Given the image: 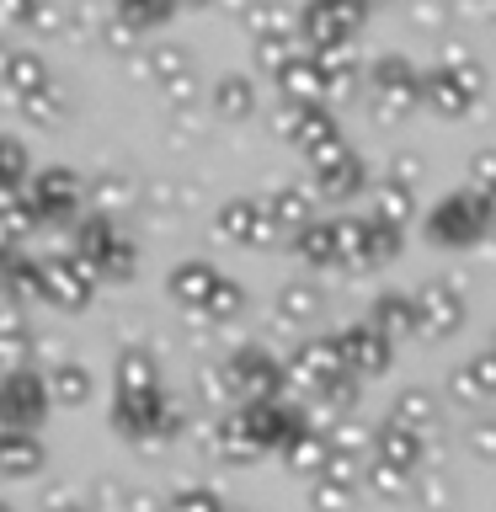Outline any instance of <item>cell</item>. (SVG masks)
Masks as SVG:
<instances>
[{
	"label": "cell",
	"instance_id": "cell-1",
	"mask_svg": "<svg viewBox=\"0 0 496 512\" xmlns=\"http://www.w3.org/2000/svg\"><path fill=\"white\" fill-rule=\"evenodd\" d=\"M427 240L432 246H443V251H470L480 246V240L491 235V208L486 198H480L475 187H459V192H448V198L427 214Z\"/></svg>",
	"mask_w": 496,
	"mask_h": 512
},
{
	"label": "cell",
	"instance_id": "cell-2",
	"mask_svg": "<svg viewBox=\"0 0 496 512\" xmlns=\"http://www.w3.org/2000/svg\"><path fill=\"white\" fill-rule=\"evenodd\" d=\"M480 91H486V70L475 59H464V48H448V59L422 75V102L438 118H464L480 102Z\"/></svg>",
	"mask_w": 496,
	"mask_h": 512
},
{
	"label": "cell",
	"instance_id": "cell-3",
	"mask_svg": "<svg viewBox=\"0 0 496 512\" xmlns=\"http://www.w3.org/2000/svg\"><path fill=\"white\" fill-rule=\"evenodd\" d=\"M363 22H368L363 0H304L299 38L310 43V54H331V48H352Z\"/></svg>",
	"mask_w": 496,
	"mask_h": 512
},
{
	"label": "cell",
	"instance_id": "cell-4",
	"mask_svg": "<svg viewBox=\"0 0 496 512\" xmlns=\"http://www.w3.org/2000/svg\"><path fill=\"white\" fill-rule=\"evenodd\" d=\"M368 86H374V118H384V123H400V118H411V112L422 107V70H416L406 54L374 59Z\"/></svg>",
	"mask_w": 496,
	"mask_h": 512
},
{
	"label": "cell",
	"instance_id": "cell-5",
	"mask_svg": "<svg viewBox=\"0 0 496 512\" xmlns=\"http://www.w3.org/2000/svg\"><path fill=\"white\" fill-rule=\"evenodd\" d=\"M43 262V304H54V310H86V304L96 299V267L91 262H80L75 251H48L38 256Z\"/></svg>",
	"mask_w": 496,
	"mask_h": 512
},
{
	"label": "cell",
	"instance_id": "cell-6",
	"mask_svg": "<svg viewBox=\"0 0 496 512\" xmlns=\"http://www.w3.org/2000/svg\"><path fill=\"white\" fill-rule=\"evenodd\" d=\"M464 326V288L454 278H427L416 288V336L448 342Z\"/></svg>",
	"mask_w": 496,
	"mask_h": 512
},
{
	"label": "cell",
	"instance_id": "cell-7",
	"mask_svg": "<svg viewBox=\"0 0 496 512\" xmlns=\"http://www.w3.org/2000/svg\"><path fill=\"white\" fill-rule=\"evenodd\" d=\"M224 368H230V384H235V395H246V400H283V384H288V368L272 358L267 347H235L230 358H224Z\"/></svg>",
	"mask_w": 496,
	"mask_h": 512
},
{
	"label": "cell",
	"instance_id": "cell-8",
	"mask_svg": "<svg viewBox=\"0 0 496 512\" xmlns=\"http://www.w3.org/2000/svg\"><path fill=\"white\" fill-rule=\"evenodd\" d=\"M48 400H54V390H48V374H32V368H16V374H6V390H0V416H6V432L43 427Z\"/></svg>",
	"mask_w": 496,
	"mask_h": 512
},
{
	"label": "cell",
	"instance_id": "cell-9",
	"mask_svg": "<svg viewBox=\"0 0 496 512\" xmlns=\"http://www.w3.org/2000/svg\"><path fill=\"white\" fill-rule=\"evenodd\" d=\"M80 198H86V187H80V176L70 166H43L27 187V203L43 224H70L80 214Z\"/></svg>",
	"mask_w": 496,
	"mask_h": 512
},
{
	"label": "cell",
	"instance_id": "cell-10",
	"mask_svg": "<svg viewBox=\"0 0 496 512\" xmlns=\"http://www.w3.org/2000/svg\"><path fill=\"white\" fill-rule=\"evenodd\" d=\"M283 368H288V384H299V390H326L331 379L347 374L342 342H336V336H310V342H299L288 352Z\"/></svg>",
	"mask_w": 496,
	"mask_h": 512
},
{
	"label": "cell",
	"instance_id": "cell-11",
	"mask_svg": "<svg viewBox=\"0 0 496 512\" xmlns=\"http://www.w3.org/2000/svg\"><path fill=\"white\" fill-rule=\"evenodd\" d=\"M112 427H118L123 438L171 432V400H166V390H118V400H112Z\"/></svg>",
	"mask_w": 496,
	"mask_h": 512
},
{
	"label": "cell",
	"instance_id": "cell-12",
	"mask_svg": "<svg viewBox=\"0 0 496 512\" xmlns=\"http://www.w3.org/2000/svg\"><path fill=\"white\" fill-rule=\"evenodd\" d=\"M214 230L230 240V246H272V240L283 235L278 219L267 214V203H256V198H230V203H219Z\"/></svg>",
	"mask_w": 496,
	"mask_h": 512
},
{
	"label": "cell",
	"instance_id": "cell-13",
	"mask_svg": "<svg viewBox=\"0 0 496 512\" xmlns=\"http://www.w3.org/2000/svg\"><path fill=\"white\" fill-rule=\"evenodd\" d=\"M219 278L224 272L214 262H203V256H187V262H176L166 272V294L176 310H187V315H208V304H214L219 294Z\"/></svg>",
	"mask_w": 496,
	"mask_h": 512
},
{
	"label": "cell",
	"instance_id": "cell-14",
	"mask_svg": "<svg viewBox=\"0 0 496 512\" xmlns=\"http://www.w3.org/2000/svg\"><path fill=\"white\" fill-rule=\"evenodd\" d=\"M240 416H246L256 448H294L304 432H310V427H304V416L294 406H283V400H246Z\"/></svg>",
	"mask_w": 496,
	"mask_h": 512
},
{
	"label": "cell",
	"instance_id": "cell-15",
	"mask_svg": "<svg viewBox=\"0 0 496 512\" xmlns=\"http://www.w3.org/2000/svg\"><path fill=\"white\" fill-rule=\"evenodd\" d=\"M336 342H342V363H347V374H358V379H379L384 368L395 363V342L384 331H374L363 320V326H347V331H336Z\"/></svg>",
	"mask_w": 496,
	"mask_h": 512
},
{
	"label": "cell",
	"instance_id": "cell-16",
	"mask_svg": "<svg viewBox=\"0 0 496 512\" xmlns=\"http://www.w3.org/2000/svg\"><path fill=\"white\" fill-rule=\"evenodd\" d=\"M0 86H6L11 102H27V96L54 86V75H48L43 54H32V48H6V59H0Z\"/></svg>",
	"mask_w": 496,
	"mask_h": 512
},
{
	"label": "cell",
	"instance_id": "cell-17",
	"mask_svg": "<svg viewBox=\"0 0 496 512\" xmlns=\"http://www.w3.org/2000/svg\"><path fill=\"white\" fill-rule=\"evenodd\" d=\"M310 187H315V198H326V203H347V198H358V192L368 187V166H363V155H358V150H347L342 160H331L326 171H310Z\"/></svg>",
	"mask_w": 496,
	"mask_h": 512
},
{
	"label": "cell",
	"instance_id": "cell-18",
	"mask_svg": "<svg viewBox=\"0 0 496 512\" xmlns=\"http://www.w3.org/2000/svg\"><path fill=\"white\" fill-rule=\"evenodd\" d=\"M368 326L384 331L390 342L416 336V294H406V288H384V294H374V304H368Z\"/></svg>",
	"mask_w": 496,
	"mask_h": 512
},
{
	"label": "cell",
	"instance_id": "cell-19",
	"mask_svg": "<svg viewBox=\"0 0 496 512\" xmlns=\"http://www.w3.org/2000/svg\"><path fill=\"white\" fill-rule=\"evenodd\" d=\"M240 22H246L251 43H272V38H299V11L288 6V0H251Z\"/></svg>",
	"mask_w": 496,
	"mask_h": 512
},
{
	"label": "cell",
	"instance_id": "cell-20",
	"mask_svg": "<svg viewBox=\"0 0 496 512\" xmlns=\"http://www.w3.org/2000/svg\"><path fill=\"white\" fill-rule=\"evenodd\" d=\"M288 144H299V155H304V160L320 155V150H331V144H342V128H336L331 102L299 107V128H294V139H288Z\"/></svg>",
	"mask_w": 496,
	"mask_h": 512
},
{
	"label": "cell",
	"instance_id": "cell-21",
	"mask_svg": "<svg viewBox=\"0 0 496 512\" xmlns=\"http://www.w3.org/2000/svg\"><path fill=\"white\" fill-rule=\"evenodd\" d=\"M278 91H283V102H299V107L326 102V64H320V54H299L278 75Z\"/></svg>",
	"mask_w": 496,
	"mask_h": 512
},
{
	"label": "cell",
	"instance_id": "cell-22",
	"mask_svg": "<svg viewBox=\"0 0 496 512\" xmlns=\"http://www.w3.org/2000/svg\"><path fill=\"white\" fill-rule=\"evenodd\" d=\"M118 219H112V214H96V208H91V214L86 219H75V256H80V262H91V267H102V256L112 251V246H118ZM96 278H102V272H96Z\"/></svg>",
	"mask_w": 496,
	"mask_h": 512
},
{
	"label": "cell",
	"instance_id": "cell-23",
	"mask_svg": "<svg viewBox=\"0 0 496 512\" xmlns=\"http://www.w3.org/2000/svg\"><path fill=\"white\" fill-rule=\"evenodd\" d=\"M208 102H214V112L224 123H246V118H256V80L240 75V70L219 75L214 91H208Z\"/></svg>",
	"mask_w": 496,
	"mask_h": 512
},
{
	"label": "cell",
	"instance_id": "cell-24",
	"mask_svg": "<svg viewBox=\"0 0 496 512\" xmlns=\"http://www.w3.org/2000/svg\"><path fill=\"white\" fill-rule=\"evenodd\" d=\"M294 256L304 267H342V240H336V219H315L294 235Z\"/></svg>",
	"mask_w": 496,
	"mask_h": 512
},
{
	"label": "cell",
	"instance_id": "cell-25",
	"mask_svg": "<svg viewBox=\"0 0 496 512\" xmlns=\"http://www.w3.org/2000/svg\"><path fill=\"white\" fill-rule=\"evenodd\" d=\"M374 454H379V464H395V470H411L416 459H422V432L416 427H406V422H379V432H374Z\"/></svg>",
	"mask_w": 496,
	"mask_h": 512
},
{
	"label": "cell",
	"instance_id": "cell-26",
	"mask_svg": "<svg viewBox=\"0 0 496 512\" xmlns=\"http://www.w3.org/2000/svg\"><path fill=\"white\" fill-rule=\"evenodd\" d=\"M112 384L118 390H160V363L150 347H118L112 358Z\"/></svg>",
	"mask_w": 496,
	"mask_h": 512
},
{
	"label": "cell",
	"instance_id": "cell-27",
	"mask_svg": "<svg viewBox=\"0 0 496 512\" xmlns=\"http://www.w3.org/2000/svg\"><path fill=\"white\" fill-rule=\"evenodd\" d=\"M262 203H267V214L278 219V230H288V235H299L304 224H315V192H304V187H272Z\"/></svg>",
	"mask_w": 496,
	"mask_h": 512
},
{
	"label": "cell",
	"instance_id": "cell-28",
	"mask_svg": "<svg viewBox=\"0 0 496 512\" xmlns=\"http://www.w3.org/2000/svg\"><path fill=\"white\" fill-rule=\"evenodd\" d=\"M43 299V262L27 251H11L6 256V304H38Z\"/></svg>",
	"mask_w": 496,
	"mask_h": 512
},
{
	"label": "cell",
	"instance_id": "cell-29",
	"mask_svg": "<svg viewBox=\"0 0 496 512\" xmlns=\"http://www.w3.org/2000/svg\"><path fill=\"white\" fill-rule=\"evenodd\" d=\"M320 64H326V102H352L363 86V64L352 48H331V54H320Z\"/></svg>",
	"mask_w": 496,
	"mask_h": 512
},
{
	"label": "cell",
	"instance_id": "cell-30",
	"mask_svg": "<svg viewBox=\"0 0 496 512\" xmlns=\"http://www.w3.org/2000/svg\"><path fill=\"white\" fill-rule=\"evenodd\" d=\"M48 390H54L59 406H86L91 390H96V379H91V368H86V363L64 358V363L48 368Z\"/></svg>",
	"mask_w": 496,
	"mask_h": 512
},
{
	"label": "cell",
	"instance_id": "cell-31",
	"mask_svg": "<svg viewBox=\"0 0 496 512\" xmlns=\"http://www.w3.org/2000/svg\"><path fill=\"white\" fill-rule=\"evenodd\" d=\"M144 70H150V80L160 91L176 86V80H187L192 75V54L182 43H150V54H144Z\"/></svg>",
	"mask_w": 496,
	"mask_h": 512
},
{
	"label": "cell",
	"instance_id": "cell-32",
	"mask_svg": "<svg viewBox=\"0 0 496 512\" xmlns=\"http://www.w3.org/2000/svg\"><path fill=\"white\" fill-rule=\"evenodd\" d=\"M320 315V288L315 283H283L278 288V320H288V326H310V320Z\"/></svg>",
	"mask_w": 496,
	"mask_h": 512
},
{
	"label": "cell",
	"instance_id": "cell-33",
	"mask_svg": "<svg viewBox=\"0 0 496 512\" xmlns=\"http://www.w3.org/2000/svg\"><path fill=\"white\" fill-rule=\"evenodd\" d=\"M390 416H395V422H406V427L422 432V427L438 422V395H432L427 384H406V390L395 395V411H390Z\"/></svg>",
	"mask_w": 496,
	"mask_h": 512
},
{
	"label": "cell",
	"instance_id": "cell-34",
	"mask_svg": "<svg viewBox=\"0 0 496 512\" xmlns=\"http://www.w3.org/2000/svg\"><path fill=\"white\" fill-rule=\"evenodd\" d=\"M363 230H368V262L384 267V262H395L400 251H406V230L390 219H379V214H363Z\"/></svg>",
	"mask_w": 496,
	"mask_h": 512
},
{
	"label": "cell",
	"instance_id": "cell-35",
	"mask_svg": "<svg viewBox=\"0 0 496 512\" xmlns=\"http://www.w3.org/2000/svg\"><path fill=\"white\" fill-rule=\"evenodd\" d=\"M86 198H91L96 214H112V219H118V214H128V203H134V187H128L118 171H107V176H96V182L86 187Z\"/></svg>",
	"mask_w": 496,
	"mask_h": 512
},
{
	"label": "cell",
	"instance_id": "cell-36",
	"mask_svg": "<svg viewBox=\"0 0 496 512\" xmlns=\"http://www.w3.org/2000/svg\"><path fill=\"white\" fill-rule=\"evenodd\" d=\"M374 214H379V219H390V224H400V230H406V224H411V214H416V192H411V187H400V182H390V176H384V182L374 187Z\"/></svg>",
	"mask_w": 496,
	"mask_h": 512
},
{
	"label": "cell",
	"instance_id": "cell-37",
	"mask_svg": "<svg viewBox=\"0 0 496 512\" xmlns=\"http://www.w3.org/2000/svg\"><path fill=\"white\" fill-rule=\"evenodd\" d=\"M214 443H219L224 459H251L256 454V438H251V427H246V416H240V411H230L214 427Z\"/></svg>",
	"mask_w": 496,
	"mask_h": 512
},
{
	"label": "cell",
	"instance_id": "cell-38",
	"mask_svg": "<svg viewBox=\"0 0 496 512\" xmlns=\"http://www.w3.org/2000/svg\"><path fill=\"white\" fill-rule=\"evenodd\" d=\"M32 224H43V219L32 214L27 192H6V251H22V246H27Z\"/></svg>",
	"mask_w": 496,
	"mask_h": 512
},
{
	"label": "cell",
	"instance_id": "cell-39",
	"mask_svg": "<svg viewBox=\"0 0 496 512\" xmlns=\"http://www.w3.org/2000/svg\"><path fill=\"white\" fill-rule=\"evenodd\" d=\"M336 240H342V267L347 272H368V230L363 219H336Z\"/></svg>",
	"mask_w": 496,
	"mask_h": 512
},
{
	"label": "cell",
	"instance_id": "cell-40",
	"mask_svg": "<svg viewBox=\"0 0 496 512\" xmlns=\"http://www.w3.org/2000/svg\"><path fill=\"white\" fill-rule=\"evenodd\" d=\"M43 470V443L32 432H6V475H32Z\"/></svg>",
	"mask_w": 496,
	"mask_h": 512
},
{
	"label": "cell",
	"instance_id": "cell-41",
	"mask_svg": "<svg viewBox=\"0 0 496 512\" xmlns=\"http://www.w3.org/2000/svg\"><path fill=\"white\" fill-rule=\"evenodd\" d=\"M251 54H256V70H267L272 80H278L288 64L299 59V38H272V43H251Z\"/></svg>",
	"mask_w": 496,
	"mask_h": 512
},
{
	"label": "cell",
	"instance_id": "cell-42",
	"mask_svg": "<svg viewBox=\"0 0 496 512\" xmlns=\"http://www.w3.org/2000/svg\"><path fill=\"white\" fill-rule=\"evenodd\" d=\"M96 272H102L107 283H128V278L139 272V246H134L128 235H118V246L102 256V267H96Z\"/></svg>",
	"mask_w": 496,
	"mask_h": 512
},
{
	"label": "cell",
	"instance_id": "cell-43",
	"mask_svg": "<svg viewBox=\"0 0 496 512\" xmlns=\"http://www.w3.org/2000/svg\"><path fill=\"white\" fill-rule=\"evenodd\" d=\"M16 107H22V118L43 123V128H59V123H64V91H59V86L27 96V102H16Z\"/></svg>",
	"mask_w": 496,
	"mask_h": 512
},
{
	"label": "cell",
	"instance_id": "cell-44",
	"mask_svg": "<svg viewBox=\"0 0 496 512\" xmlns=\"http://www.w3.org/2000/svg\"><path fill=\"white\" fill-rule=\"evenodd\" d=\"M240 310H246V288H240L230 272H224V278H219V294H214V304H208V315H203V320L224 326V320H235Z\"/></svg>",
	"mask_w": 496,
	"mask_h": 512
},
{
	"label": "cell",
	"instance_id": "cell-45",
	"mask_svg": "<svg viewBox=\"0 0 496 512\" xmlns=\"http://www.w3.org/2000/svg\"><path fill=\"white\" fill-rule=\"evenodd\" d=\"M288 464L294 470H326L331 464V448H326V438H315V432H304V438L288 448Z\"/></svg>",
	"mask_w": 496,
	"mask_h": 512
},
{
	"label": "cell",
	"instance_id": "cell-46",
	"mask_svg": "<svg viewBox=\"0 0 496 512\" xmlns=\"http://www.w3.org/2000/svg\"><path fill=\"white\" fill-rule=\"evenodd\" d=\"M464 374H470V384L480 390V400H491V395H496V347H480V352H470Z\"/></svg>",
	"mask_w": 496,
	"mask_h": 512
},
{
	"label": "cell",
	"instance_id": "cell-47",
	"mask_svg": "<svg viewBox=\"0 0 496 512\" xmlns=\"http://www.w3.org/2000/svg\"><path fill=\"white\" fill-rule=\"evenodd\" d=\"M422 155H411V150H400L395 160H390V171H384V176H390V182H400V187H411L416 192V182H422Z\"/></svg>",
	"mask_w": 496,
	"mask_h": 512
},
{
	"label": "cell",
	"instance_id": "cell-48",
	"mask_svg": "<svg viewBox=\"0 0 496 512\" xmlns=\"http://www.w3.org/2000/svg\"><path fill=\"white\" fill-rule=\"evenodd\" d=\"M235 390V384H230V368H198V395L203 400H224V395H230Z\"/></svg>",
	"mask_w": 496,
	"mask_h": 512
},
{
	"label": "cell",
	"instance_id": "cell-49",
	"mask_svg": "<svg viewBox=\"0 0 496 512\" xmlns=\"http://www.w3.org/2000/svg\"><path fill=\"white\" fill-rule=\"evenodd\" d=\"M102 43L112 48V54H128V48H134V43H139V27H128V22H123V16H112V22L102 27Z\"/></svg>",
	"mask_w": 496,
	"mask_h": 512
},
{
	"label": "cell",
	"instance_id": "cell-50",
	"mask_svg": "<svg viewBox=\"0 0 496 512\" xmlns=\"http://www.w3.org/2000/svg\"><path fill=\"white\" fill-rule=\"evenodd\" d=\"M470 187H475V192L496 187V150H475V155H470Z\"/></svg>",
	"mask_w": 496,
	"mask_h": 512
},
{
	"label": "cell",
	"instance_id": "cell-51",
	"mask_svg": "<svg viewBox=\"0 0 496 512\" xmlns=\"http://www.w3.org/2000/svg\"><path fill=\"white\" fill-rule=\"evenodd\" d=\"M320 395H326V406L347 411L352 400H358V374H342V379H331V384H326V390H320Z\"/></svg>",
	"mask_w": 496,
	"mask_h": 512
},
{
	"label": "cell",
	"instance_id": "cell-52",
	"mask_svg": "<svg viewBox=\"0 0 496 512\" xmlns=\"http://www.w3.org/2000/svg\"><path fill=\"white\" fill-rule=\"evenodd\" d=\"M38 11H43V0H0V16H6L11 27H32Z\"/></svg>",
	"mask_w": 496,
	"mask_h": 512
},
{
	"label": "cell",
	"instance_id": "cell-53",
	"mask_svg": "<svg viewBox=\"0 0 496 512\" xmlns=\"http://www.w3.org/2000/svg\"><path fill=\"white\" fill-rule=\"evenodd\" d=\"M32 32H43V38H59V32H64V6L43 0V11L32 16Z\"/></svg>",
	"mask_w": 496,
	"mask_h": 512
},
{
	"label": "cell",
	"instance_id": "cell-54",
	"mask_svg": "<svg viewBox=\"0 0 496 512\" xmlns=\"http://www.w3.org/2000/svg\"><path fill=\"white\" fill-rule=\"evenodd\" d=\"M448 395H454L459 406H475V400H480V390L470 384V374H464V363L454 368V374H448Z\"/></svg>",
	"mask_w": 496,
	"mask_h": 512
},
{
	"label": "cell",
	"instance_id": "cell-55",
	"mask_svg": "<svg viewBox=\"0 0 496 512\" xmlns=\"http://www.w3.org/2000/svg\"><path fill=\"white\" fill-rule=\"evenodd\" d=\"M166 102H171V107H192V102H198V75H187V80H176V86H166Z\"/></svg>",
	"mask_w": 496,
	"mask_h": 512
},
{
	"label": "cell",
	"instance_id": "cell-56",
	"mask_svg": "<svg viewBox=\"0 0 496 512\" xmlns=\"http://www.w3.org/2000/svg\"><path fill=\"white\" fill-rule=\"evenodd\" d=\"M176 512H219V502L208 491H182L176 496Z\"/></svg>",
	"mask_w": 496,
	"mask_h": 512
},
{
	"label": "cell",
	"instance_id": "cell-57",
	"mask_svg": "<svg viewBox=\"0 0 496 512\" xmlns=\"http://www.w3.org/2000/svg\"><path fill=\"white\" fill-rule=\"evenodd\" d=\"M454 11L464 16V22H491V16H496V0H459Z\"/></svg>",
	"mask_w": 496,
	"mask_h": 512
},
{
	"label": "cell",
	"instance_id": "cell-58",
	"mask_svg": "<svg viewBox=\"0 0 496 512\" xmlns=\"http://www.w3.org/2000/svg\"><path fill=\"white\" fill-rule=\"evenodd\" d=\"M470 443H475V454H486V459H496V422H475V432H470Z\"/></svg>",
	"mask_w": 496,
	"mask_h": 512
},
{
	"label": "cell",
	"instance_id": "cell-59",
	"mask_svg": "<svg viewBox=\"0 0 496 512\" xmlns=\"http://www.w3.org/2000/svg\"><path fill=\"white\" fill-rule=\"evenodd\" d=\"M368 480H374L379 491H400V486H406V470H395V464H374V475H368Z\"/></svg>",
	"mask_w": 496,
	"mask_h": 512
},
{
	"label": "cell",
	"instance_id": "cell-60",
	"mask_svg": "<svg viewBox=\"0 0 496 512\" xmlns=\"http://www.w3.org/2000/svg\"><path fill=\"white\" fill-rule=\"evenodd\" d=\"M480 198H486V208H491V230H496V187H486Z\"/></svg>",
	"mask_w": 496,
	"mask_h": 512
},
{
	"label": "cell",
	"instance_id": "cell-61",
	"mask_svg": "<svg viewBox=\"0 0 496 512\" xmlns=\"http://www.w3.org/2000/svg\"><path fill=\"white\" fill-rule=\"evenodd\" d=\"M363 6H368V11H379V6H395V0H363Z\"/></svg>",
	"mask_w": 496,
	"mask_h": 512
},
{
	"label": "cell",
	"instance_id": "cell-62",
	"mask_svg": "<svg viewBox=\"0 0 496 512\" xmlns=\"http://www.w3.org/2000/svg\"><path fill=\"white\" fill-rule=\"evenodd\" d=\"M182 6H214V0H182Z\"/></svg>",
	"mask_w": 496,
	"mask_h": 512
},
{
	"label": "cell",
	"instance_id": "cell-63",
	"mask_svg": "<svg viewBox=\"0 0 496 512\" xmlns=\"http://www.w3.org/2000/svg\"><path fill=\"white\" fill-rule=\"evenodd\" d=\"M491 347H496V342H491Z\"/></svg>",
	"mask_w": 496,
	"mask_h": 512
}]
</instances>
